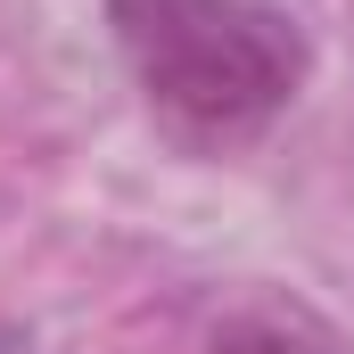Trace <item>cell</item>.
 I'll return each instance as SVG.
<instances>
[{"mask_svg":"<svg viewBox=\"0 0 354 354\" xmlns=\"http://www.w3.org/2000/svg\"><path fill=\"white\" fill-rule=\"evenodd\" d=\"M206 354H322L297 322H272V313H239V322H223L214 330V346Z\"/></svg>","mask_w":354,"mask_h":354,"instance_id":"7a4b0ae2","label":"cell"},{"mask_svg":"<svg viewBox=\"0 0 354 354\" xmlns=\"http://www.w3.org/2000/svg\"><path fill=\"white\" fill-rule=\"evenodd\" d=\"M0 354H33V346H25V338H17V330H0Z\"/></svg>","mask_w":354,"mask_h":354,"instance_id":"3957f363","label":"cell"},{"mask_svg":"<svg viewBox=\"0 0 354 354\" xmlns=\"http://www.w3.org/2000/svg\"><path fill=\"white\" fill-rule=\"evenodd\" d=\"M107 33L149 115L198 157L264 140L313 75V41L272 0H107Z\"/></svg>","mask_w":354,"mask_h":354,"instance_id":"6da1fadb","label":"cell"}]
</instances>
